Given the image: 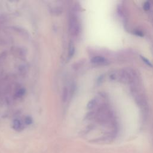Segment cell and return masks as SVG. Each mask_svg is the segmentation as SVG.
I'll use <instances>...</instances> for the list:
<instances>
[{
	"label": "cell",
	"instance_id": "1",
	"mask_svg": "<svg viewBox=\"0 0 153 153\" xmlns=\"http://www.w3.org/2000/svg\"><path fill=\"white\" fill-rule=\"evenodd\" d=\"M69 28L70 32L74 36H76L79 32V25L75 16H71L69 18Z\"/></svg>",
	"mask_w": 153,
	"mask_h": 153
},
{
	"label": "cell",
	"instance_id": "2",
	"mask_svg": "<svg viewBox=\"0 0 153 153\" xmlns=\"http://www.w3.org/2000/svg\"><path fill=\"white\" fill-rule=\"evenodd\" d=\"M91 62L94 64H103L105 63L106 59L102 56H95L91 59Z\"/></svg>",
	"mask_w": 153,
	"mask_h": 153
},
{
	"label": "cell",
	"instance_id": "3",
	"mask_svg": "<svg viewBox=\"0 0 153 153\" xmlns=\"http://www.w3.org/2000/svg\"><path fill=\"white\" fill-rule=\"evenodd\" d=\"M13 128L16 130H19L21 128V127H22V124H21V122L19 120H15L14 121H13Z\"/></svg>",
	"mask_w": 153,
	"mask_h": 153
},
{
	"label": "cell",
	"instance_id": "4",
	"mask_svg": "<svg viewBox=\"0 0 153 153\" xmlns=\"http://www.w3.org/2000/svg\"><path fill=\"white\" fill-rule=\"evenodd\" d=\"M75 51V47L74 45L72 42L70 43V45L69 46V51H68V56L69 58H71L74 54Z\"/></svg>",
	"mask_w": 153,
	"mask_h": 153
},
{
	"label": "cell",
	"instance_id": "5",
	"mask_svg": "<svg viewBox=\"0 0 153 153\" xmlns=\"http://www.w3.org/2000/svg\"><path fill=\"white\" fill-rule=\"evenodd\" d=\"M68 90L66 88H64L63 91V95H62V97H63V101H66L68 97Z\"/></svg>",
	"mask_w": 153,
	"mask_h": 153
},
{
	"label": "cell",
	"instance_id": "6",
	"mask_svg": "<svg viewBox=\"0 0 153 153\" xmlns=\"http://www.w3.org/2000/svg\"><path fill=\"white\" fill-rule=\"evenodd\" d=\"M143 8L145 11H148L150 8V4L149 2L146 1L143 4Z\"/></svg>",
	"mask_w": 153,
	"mask_h": 153
},
{
	"label": "cell",
	"instance_id": "7",
	"mask_svg": "<svg viewBox=\"0 0 153 153\" xmlns=\"http://www.w3.org/2000/svg\"><path fill=\"white\" fill-rule=\"evenodd\" d=\"M141 58H142V60H143L147 65H148V66H152L151 63H150V62H149L148 60H147V59H146V58H145L144 57H141Z\"/></svg>",
	"mask_w": 153,
	"mask_h": 153
},
{
	"label": "cell",
	"instance_id": "8",
	"mask_svg": "<svg viewBox=\"0 0 153 153\" xmlns=\"http://www.w3.org/2000/svg\"><path fill=\"white\" fill-rule=\"evenodd\" d=\"M25 123L26 124H27V125L30 124L32 123V119H31V118H30L29 117L26 118V119H25Z\"/></svg>",
	"mask_w": 153,
	"mask_h": 153
},
{
	"label": "cell",
	"instance_id": "9",
	"mask_svg": "<svg viewBox=\"0 0 153 153\" xmlns=\"http://www.w3.org/2000/svg\"><path fill=\"white\" fill-rule=\"evenodd\" d=\"M24 93H25V91H24V90H23V89H20V90H19V91H18V93H17V94H18V96H22Z\"/></svg>",
	"mask_w": 153,
	"mask_h": 153
}]
</instances>
